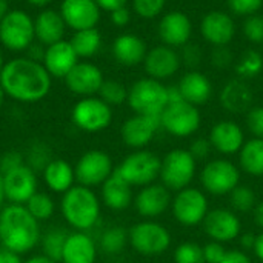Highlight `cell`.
Returning <instances> with one entry per match:
<instances>
[{"instance_id":"cell-1","label":"cell","mask_w":263,"mask_h":263,"mask_svg":"<svg viewBox=\"0 0 263 263\" xmlns=\"http://www.w3.org/2000/svg\"><path fill=\"white\" fill-rule=\"evenodd\" d=\"M52 77L42 62L17 57L6 62L0 72V86L6 97L22 103L43 100L51 91Z\"/></svg>"},{"instance_id":"cell-2","label":"cell","mask_w":263,"mask_h":263,"mask_svg":"<svg viewBox=\"0 0 263 263\" xmlns=\"http://www.w3.org/2000/svg\"><path fill=\"white\" fill-rule=\"evenodd\" d=\"M42 239L39 220L34 219L25 205L9 203L0 210V243L3 248L17 253H31Z\"/></svg>"},{"instance_id":"cell-3","label":"cell","mask_w":263,"mask_h":263,"mask_svg":"<svg viewBox=\"0 0 263 263\" xmlns=\"http://www.w3.org/2000/svg\"><path fill=\"white\" fill-rule=\"evenodd\" d=\"M60 211L65 222L74 231L86 233L100 219V200L91 188L74 185L62 194Z\"/></svg>"},{"instance_id":"cell-4","label":"cell","mask_w":263,"mask_h":263,"mask_svg":"<svg viewBox=\"0 0 263 263\" xmlns=\"http://www.w3.org/2000/svg\"><path fill=\"white\" fill-rule=\"evenodd\" d=\"M128 105L140 116H160L168 106V86L146 77L134 82L128 89Z\"/></svg>"},{"instance_id":"cell-5","label":"cell","mask_w":263,"mask_h":263,"mask_svg":"<svg viewBox=\"0 0 263 263\" xmlns=\"http://www.w3.org/2000/svg\"><path fill=\"white\" fill-rule=\"evenodd\" d=\"M162 159L153 151L136 149L128 154L116 168V173L131 186H146L154 183L160 176Z\"/></svg>"},{"instance_id":"cell-6","label":"cell","mask_w":263,"mask_h":263,"mask_svg":"<svg viewBox=\"0 0 263 263\" xmlns=\"http://www.w3.org/2000/svg\"><path fill=\"white\" fill-rule=\"evenodd\" d=\"M196 170L197 160L191 156V153L183 148H176L162 159L159 179L170 191L177 193L190 186L196 176Z\"/></svg>"},{"instance_id":"cell-7","label":"cell","mask_w":263,"mask_h":263,"mask_svg":"<svg viewBox=\"0 0 263 263\" xmlns=\"http://www.w3.org/2000/svg\"><path fill=\"white\" fill-rule=\"evenodd\" d=\"M34 40V18L28 12L22 9H11L0 20V43L6 49L12 52L28 51Z\"/></svg>"},{"instance_id":"cell-8","label":"cell","mask_w":263,"mask_h":263,"mask_svg":"<svg viewBox=\"0 0 263 263\" xmlns=\"http://www.w3.org/2000/svg\"><path fill=\"white\" fill-rule=\"evenodd\" d=\"M128 239L133 250L146 257L162 256L171 247L170 231L154 220H143L133 225L128 233Z\"/></svg>"},{"instance_id":"cell-9","label":"cell","mask_w":263,"mask_h":263,"mask_svg":"<svg viewBox=\"0 0 263 263\" xmlns=\"http://www.w3.org/2000/svg\"><path fill=\"white\" fill-rule=\"evenodd\" d=\"M72 123L85 133H100L112 122V109L100 97H82L71 111Z\"/></svg>"},{"instance_id":"cell-10","label":"cell","mask_w":263,"mask_h":263,"mask_svg":"<svg viewBox=\"0 0 263 263\" xmlns=\"http://www.w3.org/2000/svg\"><path fill=\"white\" fill-rule=\"evenodd\" d=\"M76 182L79 185L94 188L102 186L114 173V163L108 153L102 149H89L83 153L74 165Z\"/></svg>"},{"instance_id":"cell-11","label":"cell","mask_w":263,"mask_h":263,"mask_svg":"<svg viewBox=\"0 0 263 263\" xmlns=\"http://www.w3.org/2000/svg\"><path fill=\"white\" fill-rule=\"evenodd\" d=\"M200 183L213 196H227L240 185V170L227 159L210 160L200 173Z\"/></svg>"},{"instance_id":"cell-12","label":"cell","mask_w":263,"mask_h":263,"mask_svg":"<svg viewBox=\"0 0 263 263\" xmlns=\"http://www.w3.org/2000/svg\"><path fill=\"white\" fill-rule=\"evenodd\" d=\"M162 128L174 137H190L199 131L202 116L197 106L182 100L170 103L160 114Z\"/></svg>"},{"instance_id":"cell-13","label":"cell","mask_w":263,"mask_h":263,"mask_svg":"<svg viewBox=\"0 0 263 263\" xmlns=\"http://www.w3.org/2000/svg\"><path fill=\"white\" fill-rule=\"evenodd\" d=\"M171 211L180 225L196 227L203 222L210 211L208 199L202 190L188 186L176 193L171 200Z\"/></svg>"},{"instance_id":"cell-14","label":"cell","mask_w":263,"mask_h":263,"mask_svg":"<svg viewBox=\"0 0 263 263\" xmlns=\"http://www.w3.org/2000/svg\"><path fill=\"white\" fill-rule=\"evenodd\" d=\"M202 223L206 236L211 240L220 243L233 242L240 236L242 231V222L237 213L227 208H216L208 211Z\"/></svg>"},{"instance_id":"cell-15","label":"cell","mask_w":263,"mask_h":263,"mask_svg":"<svg viewBox=\"0 0 263 263\" xmlns=\"http://www.w3.org/2000/svg\"><path fill=\"white\" fill-rule=\"evenodd\" d=\"M6 200L14 205H25L37 193V173L26 163L3 174Z\"/></svg>"},{"instance_id":"cell-16","label":"cell","mask_w":263,"mask_h":263,"mask_svg":"<svg viewBox=\"0 0 263 263\" xmlns=\"http://www.w3.org/2000/svg\"><path fill=\"white\" fill-rule=\"evenodd\" d=\"M162 128L160 116H140L136 114L126 119L120 128L122 140L133 149H143L151 143L156 133Z\"/></svg>"},{"instance_id":"cell-17","label":"cell","mask_w":263,"mask_h":263,"mask_svg":"<svg viewBox=\"0 0 263 263\" xmlns=\"http://www.w3.org/2000/svg\"><path fill=\"white\" fill-rule=\"evenodd\" d=\"M100 11L96 0H63L59 12L68 28L82 31L97 26Z\"/></svg>"},{"instance_id":"cell-18","label":"cell","mask_w":263,"mask_h":263,"mask_svg":"<svg viewBox=\"0 0 263 263\" xmlns=\"http://www.w3.org/2000/svg\"><path fill=\"white\" fill-rule=\"evenodd\" d=\"M170 190L162 183H151L143 186L134 197V208L145 220H153L171 208Z\"/></svg>"},{"instance_id":"cell-19","label":"cell","mask_w":263,"mask_h":263,"mask_svg":"<svg viewBox=\"0 0 263 263\" xmlns=\"http://www.w3.org/2000/svg\"><path fill=\"white\" fill-rule=\"evenodd\" d=\"M103 82L105 79L102 69L91 62H79L65 77L66 88L82 97L99 94Z\"/></svg>"},{"instance_id":"cell-20","label":"cell","mask_w":263,"mask_h":263,"mask_svg":"<svg viewBox=\"0 0 263 263\" xmlns=\"http://www.w3.org/2000/svg\"><path fill=\"white\" fill-rule=\"evenodd\" d=\"M182 65L180 54L166 45H157L153 49H148L143 60L145 71L148 77L156 80H165L173 77Z\"/></svg>"},{"instance_id":"cell-21","label":"cell","mask_w":263,"mask_h":263,"mask_svg":"<svg viewBox=\"0 0 263 263\" xmlns=\"http://www.w3.org/2000/svg\"><path fill=\"white\" fill-rule=\"evenodd\" d=\"M157 32L163 45L171 48L185 46L186 43H190L193 23L185 12L170 11L160 18Z\"/></svg>"},{"instance_id":"cell-22","label":"cell","mask_w":263,"mask_h":263,"mask_svg":"<svg viewBox=\"0 0 263 263\" xmlns=\"http://www.w3.org/2000/svg\"><path fill=\"white\" fill-rule=\"evenodd\" d=\"M203 39L213 46H228L236 35V23L228 12L210 11L200 22Z\"/></svg>"},{"instance_id":"cell-23","label":"cell","mask_w":263,"mask_h":263,"mask_svg":"<svg viewBox=\"0 0 263 263\" xmlns=\"http://www.w3.org/2000/svg\"><path fill=\"white\" fill-rule=\"evenodd\" d=\"M42 63L51 77L65 79L68 72L79 63V55L76 54L69 40H60L46 46Z\"/></svg>"},{"instance_id":"cell-24","label":"cell","mask_w":263,"mask_h":263,"mask_svg":"<svg viewBox=\"0 0 263 263\" xmlns=\"http://www.w3.org/2000/svg\"><path fill=\"white\" fill-rule=\"evenodd\" d=\"M213 149H216L220 154L233 156L239 153L245 143V134L243 129L239 126V123L233 120H220L217 122L208 136Z\"/></svg>"},{"instance_id":"cell-25","label":"cell","mask_w":263,"mask_h":263,"mask_svg":"<svg viewBox=\"0 0 263 263\" xmlns=\"http://www.w3.org/2000/svg\"><path fill=\"white\" fill-rule=\"evenodd\" d=\"M97 259V245L94 239L83 231L68 233L62 263H96Z\"/></svg>"},{"instance_id":"cell-26","label":"cell","mask_w":263,"mask_h":263,"mask_svg":"<svg viewBox=\"0 0 263 263\" xmlns=\"http://www.w3.org/2000/svg\"><path fill=\"white\" fill-rule=\"evenodd\" d=\"M148 48L143 39L136 34H120L112 43V55L123 66H136L143 63Z\"/></svg>"},{"instance_id":"cell-27","label":"cell","mask_w":263,"mask_h":263,"mask_svg":"<svg viewBox=\"0 0 263 263\" xmlns=\"http://www.w3.org/2000/svg\"><path fill=\"white\" fill-rule=\"evenodd\" d=\"M177 88L182 94V99L194 106L205 105L213 94L211 80L199 71H190L183 74Z\"/></svg>"},{"instance_id":"cell-28","label":"cell","mask_w":263,"mask_h":263,"mask_svg":"<svg viewBox=\"0 0 263 263\" xmlns=\"http://www.w3.org/2000/svg\"><path fill=\"white\" fill-rule=\"evenodd\" d=\"M253 89L242 79L230 80L220 92V105L233 114L248 112L253 108Z\"/></svg>"},{"instance_id":"cell-29","label":"cell","mask_w":263,"mask_h":263,"mask_svg":"<svg viewBox=\"0 0 263 263\" xmlns=\"http://www.w3.org/2000/svg\"><path fill=\"white\" fill-rule=\"evenodd\" d=\"M65 22L59 11L54 9H43L34 18V29H35V40L43 46H49L63 40L65 34Z\"/></svg>"},{"instance_id":"cell-30","label":"cell","mask_w":263,"mask_h":263,"mask_svg":"<svg viewBox=\"0 0 263 263\" xmlns=\"http://www.w3.org/2000/svg\"><path fill=\"white\" fill-rule=\"evenodd\" d=\"M42 177L48 190L57 194H65L76 183L74 166L65 159H52L42 171Z\"/></svg>"},{"instance_id":"cell-31","label":"cell","mask_w":263,"mask_h":263,"mask_svg":"<svg viewBox=\"0 0 263 263\" xmlns=\"http://www.w3.org/2000/svg\"><path fill=\"white\" fill-rule=\"evenodd\" d=\"M102 202L112 211H123L133 202V186L123 180L114 170L112 176L102 185Z\"/></svg>"},{"instance_id":"cell-32","label":"cell","mask_w":263,"mask_h":263,"mask_svg":"<svg viewBox=\"0 0 263 263\" xmlns=\"http://www.w3.org/2000/svg\"><path fill=\"white\" fill-rule=\"evenodd\" d=\"M240 168L254 177L263 176V139L253 137L247 140L239 151Z\"/></svg>"},{"instance_id":"cell-33","label":"cell","mask_w":263,"mask_h":263,"mask_svg":"<svg viewBox=\"0 0 263 263\" xmlns=\"http://www.w3.org/2000/svg\"><path fill=\"white\" fill-rule=\"evenodd\" d=\"M69 43L72 45L76 54L79 59H89L96 55L102 46V35L97 28L91 29H82V31H74Z\"/></svg>"},{"instance_id":"cell-34","label":"cell","mask_w":263,"mask_h":263,"mask_svg":"<svg viewBox=\"0 0 263 263\" xmlns=\"http://www.w3.org/2000/svg\"><path fill=\"white\" fill-rule=\"evenodd\" d=\"M66 237H68V233L59 228H51L49 231L42 234V239H40L42 254L55 262H60Z\"/></svg>"},{"instance_id":"cell-35","label":"cell","mask_w":263,"mask_h":263,"mask_svg":"<svg viewBox=\"0 0 263 263\" xmlns=\"http://www.w3.org/2000/svg\"><path fill=\"white\" fill-rule=\"evenodd\" d=\"M128 242V231L122 227H112L100 236V250L108 256H116L125 250Z\"/></svg>"},{"instance_id":"cell-36","label":"cell","mask_w":263,"mask_h":263,"mask_svg":"<svg viewBox=\"0 0 263 263\" xmlns=\"http://www.w3.org/2000/svg\"><path fill=\"white\" fill-rule=\"evenodd\" d=\"M26 210L29 211V214L37 219L39 222L48 220L54 216L55 211V203L52 200V197L46 193H40L37 191L26 203H25Z\"/></svg>"},{"instance_id":"cell-37","label":"cell","mask_w":263,"mask_h":263,"mask_svg":"<svg viewBox=\"0 0 263 263\" xmlns=\"http://www.w3.org/2000/svg\"><path fill=\"white\" fill-rule=\"evenodd\" d=\"M263 69V55L256 49L245 51L236 62V72L240 79L257 77Z\"/></svg>"},{"instance_id":"cell-38","label":"cell","mask_w":263,"mask_h":263,"mask_svg":"<svg viewBox=\"0 0 263 263\" xmlns=\"http://www.w3.org/2000/svg\"><path fill=\"white\" fill-rule=\"evenodd\" d=\"M230 203L234 213H250L254 211L257 205V199L254 191L247 185H239L230 193Z\"/></svg>"},{"instance_id":"cell-39","label":"cell","mask_w":263,"mask_h":263,"mask_svg":"<svg viewBox=\"0 0 263 263\" xmlns=\"http://www.w3.org/2000/svg\"><path fill=\"white\" fill-rule=\"evenodd\" d=\"M99 97L109 106H119L128 100V89L117 80H105L100 86Z\"/></svg>"},{"instance_id":"cell-40","label":"cell","mask_w":263,"mask_h":263,"mask_svg":"<svg viewBox=\"0 0 263 263\" xmlns=\"http://www.w3.org/2000/svg\"><path fill=\"white\" fill-rule=\"evenodd\" d=\"M51 160H52L51 151H49L48 145H45L42 142H34L25 156V163L29 168H32L35 173H42Z\"/></svg>"},{"instance_id":"cell-41","label":"cell","mask_w":263,"mask_h":263,"mask_svg":"<svg viewBox=\"0 0 263 263\" xmlns=\"http://www.w3.org/2000/svg\"><path fill=\"white\" fill-rule=\"evenodd\" d=\"M174 263H205L203 248L194 242H183L174 250Z\"/></svg>"},{"instance_id":"cell-42","label":"cell","mask_w":263,"mask_h":263,"mask_svg":"<svg viewBox=\"0 0 263 263\" xmlns=\"http://www.w3.org/2000/svg\"><path fill=\"white\" fill-rule=\"evenodd\" d=\"M166 0H133V9L143 18H154L162 14Z\"/></svg>"},{"instance_id":"cell-43","label":"cell","mask_w":263,"mask_h":263,"mask_svg":"<svg viewBox=\"0 0 263 263\" xmlns=\"http://www.w3.org/2000/svg\"><path fill=\"white\" fill-rule=\"evenodd\" d=\"M243 34L251 43H263V15L254 14L245 18Z\"/></svg>"},{"instance_id":"cell-44","label":"cell","mask_w":263,"mask_h":263,"mask_svg":"<svg viewBox=\"0 0 263 263\" xmlns=\"http://www.w3.org/2000/svg\"><path fill=\"white\" fill-rule=\"evenodd\" d=\"M227 3L233 14L242 17L257 14L263 6V0H227Z\"/></svg>"},{"instance_id":"cell-45","label":"cell","mask_w":263,"mask_h":263,"mask_svg":"<svg viewBox=\"0 0 263 263\" xmlns=\"http://www.w3.org/2000/svg\"><path fill=\"white\" fill-rule=\"evenodd\" d=\"M22 165H25V156L17 149H9L0 156V173L2 174H6Z\"/></svg>"},{"instance_id":"cell-46","label":"cell","mask_w":263,"mask_h":263,"mask_svg":"<svg viewBox=\"0 0 263 263\" xmlns=\"http://www.w3.org/2000/svg\"><path fill=\"white\" fill-rule=\"evenodd\" d=\"M247 126L254 137L263 139V106H253L247 112Z\"/></svg>"},{"instance_id":"cell-47","label":"cell","mask_w":263,"mask_h":263,"mask_svg":"<svg viewBox=\"0 0 263 263\" xmlns=\"http://www.w3.org/2000/svg\"><path fill=\"white\" fill-rule=\"evenodd\" d=\"M227 251H228V250L223 247V243L211 240L210 243H206V245L203 247L205 263H220L222 262V259L225 257Z\"/></svg>"},{"instance_id":"cell-48","label":"cell","mask_w":263,"mask_h":263,"mask_svg":"<svg viewBox=\"0 0 263 263\" xmlns=\"http://www.w3.org/2000/svg\"><path fill=\"white\" fill-rule=\"evenodd\" d=\"M182 48L183 49H182V54H180V60L186 66H197L200 63V59H202L200 48L196 43H186Z\"/></svg>"},{"instance_id":"cell-49","label":"cell","mask_w":263,"mask_h":263,"mask_svg":"<svg viewBox=\"0 0 263 263\" xmlns=\"http://www.w3.org/2000/svg\"><path fill=\"white\" fill-rule=\"evenodd\" d=\"M211 63L217 68H227L233 63V52L228 46H214L211 54Z\"/></svg>"},{"instance_id":"cell-50","label":"cell","mask_w":263,"mask_h":263,"mask_svg":"<svg viewBox=\"0 0 263 263\" xmlns=\"http://www.w3.org/2000/svg\"><path fill=\"white\" fill-rule=\"evenodd\" d=\"M211 149H213V146H211L210 139L200 137V139H196V140L191 143V146H190L188 151L191 153V156H193L196 160H203V159H206V157L210 156Z\"/></svg>"},{"instance_id":"cell-51","label":"cell","mask_w":263,"mask_h":263,"mask_svg":"<svg viewBox=\"0 0 263 263\" xmlns=\"http://www.w3.org/2000/svg\"><path fill=\"white\" fill-rule=\"evenodd\" d=\"M109 14H111V22L119 28L126 26L129 23V20H131V12H129V9L126 6H122V8H119V9H116V11H112Z\"/></svg>"},{"instance_id":"cell-52","label":"cell","mask_w":263,"mask_h":263,"mask_svg":"<svg viewBox=\"0 0 263 263\" xmlns=\"http://www.w3.org/2000/svg\"><path fill=\"white\" fill-rule=\"evenodd\" d=\"M220 263H253L250 256L245 253V251H240V250H230L227 251L225 257L222 259Z\"/></svg>"},{"instance_id":"cell-53","label":"cell","mask_w":263,"mask_h":263,"mask_svg":"<svg viewBox=\"0 0 263 263\" xmlns=\"http://www.w3.org/2000/svg\"><path fill=\"white\" fill-rule=\"evenodd\" d=\"M96 3L99 5L100 9L112 12V11L122 8V6H126L128 0H96Z\"/></svg>"},{"instance_id":"cell-54","label":"cell","mask_w":263,"mask_h":263,"mask_svg":"<svg viewBox=\"0 0 263 263\" xmlns=\"http://www.w3.org/2000/svg\"><path fill=\"white\" fill-rule=\"evenodd\" d=\"M0 263H23L22 262V257L20 254L17 253H12L6 248H0Z\"/></svg>"},{"instance_id":"cell-55","label":"cell","mask_w":263,"mask_h":263,"mask_svg":"<svg viewBox=\"0 0 263 263\" xmlns=\"http://www.w3.org/2000/svg\"><path fill=\"white\" fill-rule=\"evenodd\" d=\"M253 250H254V253H256V256H257V259L263 262V231L259 234V236H256V240H254V247H253Z\"/></svg>"},{"instance_id":"cell-56","label":"cell","mask_w":263,"mask_h":263,"mask_svg":"<svg viewBox=\"0 0 263 263\" xmlns=\"http://www.w3.org/2000/svg\"><path fill=\"white\" fill-rule=\"evenodd\" d=\"M254 220H256L257 227L262 228L263 231V200L262 202H259V203L256 205V208H254Z\"/></svg>"},{"instance_id":"cell-57","label":"cell","mask_w":263,"mask_h":263,"mask_svg":"<svg viewBox=\"0 0 263 263\" xmlns=\"http://www.w3.org/2000/svg\"><path fill=\"white\" fill-rule=\"evenodd\" d=\"M23 263H59V262H55V260H52V259H49V257L43 256V254H37V256L29 257L28 260H25Z\"/></svg>"},{"instance_id":"cell-58","label":"cell","mask_w":263,"mask_h":263,"mask_svg":"<svg viewBox=\"0 0 263 263\" xmlns=\"http://www.w3.org/2000/svg\"><path fill=\"white\" fill-rule=\"evenodd\" d=\"M254 240H256V236H253V234H245V236L242 237V245H243L245 248H253V247H254Z\"/></svg>"},{"instance_id":"cell-59","label":"cell","mask_w":263,"mask_h":263,"mask_svg":"<svg viewBox=\"0 0 263 263\" xmlns=\"http://www.w3.org/2000/svg\"><path fill=\"white\" fill-rule=\"evenodd\" d=\"M9 2L8 0H0V20L9 12Z\"/></svg>"},{"instance_id":"cell-60","label":"cell","mask_w":263,"mask_h":263,"mask_svg":"<svg viewBox=\"0 0 263 263\" xmlns=\"http://www.w3.org/2000/svg\"><path fill=\"white\" fill-rule=\"evenodd\" d=\"M6 200V194H5V185H3V174L0 173V210L3 208Z\"/></svg>"},{"instance_id":"cell-61","label":"cell","mask_w":263,"mask_h":263,"mask_svg":"<svg viewBox=\"0 0 263 263\" xmlns=\"http://www.w3.org/2000/svg\"><path fill=\"white\" fill-rule=\"evenodd\" d=\"M31 6H37V8H43L46 6L48 3H51L52 0H26Z\"/></svg>"},{"instance_id":"cell-62","label":"cell","mask_w":263,"mask_h":263,"mask_svg":"<svg viewBox=\"0 0 263 263\" xmlns=\"http://www.w3.org/2000/svg\"><path fill=\"white\" fill-rule=\"evenodd\" d=\"M5 92H3V89H2V86H0V109H2V106H3V103H5Z\"/></svg>"},{"instance_id":"cell-63","label":"cell","mask_w":263,"mask_h":263,"mask_svg":"<svg viewBox=\"0 0 263 263\" xmlns=\"http://www.w3.org/2000/svg\"><path fill=\"white\" fill-rule=\"evenodd\" d=\"M3 55H2V51H0V72H2V68H3Z\"/></svg>"}]
</instances>
